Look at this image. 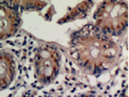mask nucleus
<instances>
[{"label":"nucleus","mask_w":129,"mask_h":97,"mask_svg":"<svg viewBox=\"0 0 129 97\" xmlns=\"http://www.w3.org/2000/svg\"><path fill=\"white\" fill-rule=\"evenodd\" d=\"M69 56L85 73L99 75L117 64L120 50L112 37L102 34L93 24L72 34L68 48Z\"/></svg>","instance_id":"1"},{"label":"nucleus","mask_w":129,"mask_h":97,"mask_svg":"<svg viewBox=\"0 0 129 97\" xmlns=\"http://www.w3.org/2000/svg\"><path fill=\"white\" fill-rule=\"evenodd\" d=\"M28 60L33 84L44 87L53 83L58 76L62 53L59 47L54 43L37 42Z\"/></svg>","instance_id":"2"},{"label":"nucleus","mask_w":129,"mask_h":97,"mask_svg":"<svg viewBox=\"0 0 129 97\" xmlns=\"http://www.w3.org/2000/svg\"><path fill=\"white\" fill-rule=\"evenodd\" d=\"M94 26L108 37H120L128 25V4L124 1H105L93 15Z\"/></svg>","instance_id":"3"},{"label":"nucleus","mask_w":129,"mask_h":97,"mask_svg":"<svg viewBox=\"0 0 129 97\" xmlns=\"http://www.w3.org/2000/svg\"><path fill=\"white\" fill-rule=\"evenodd\" d=\"M19 75V63L13 52L0 50V94L11 90Z\"/></svg>","instance_id":"4"},{"label":"nucleus","mask_w":129,"mask_h":97,"mask_svg":"<svg viewBox=\"0 0 129 97\" xmlns=\"http://www.w3.org/2000/svg\"><path fill=\"white\" fill-rule=\"evenodd\" d=\"M21 23L16 2H0V41L14 36Z\"/></svg>","instance_id":"5"},{"label":"nucleus","mask_w":129,"mask_h":97,"mask_svg":"<svg viewBox=\"0 0 129 97\" xmlns=\"http://www.w3.org/2000/svg\"><path fill=\"white\" fill-rule=\"evenodd\" d=\"M93 6H94V2L85 1V2L79 3L76 7L70 9L68 11V13L58 20V23H68V22H71L73 20L85 17L90 13V11L92 10Z\"/></svg>","instance_id":"6"},{"label":"nucleus","mask_w":129,"mask_h":97,"mask_svg":"<svg viewBox=\"0 0 129 97\" xmlns=\"http://www.w3.org/2000/svg\"><path fill=\"white\" fill-rule=\"evenodd\" d=\"M47 3L45 2H16V5L18 6L20 10H32V11H36V10H40L44 8V6Z\"/></svg>","instance_id":"7"},{"label":"nucleus","mask_w":129,"mask_h":97,"mask_svg":"<svg viewBox=\"0 0 129 97\" xmlns=\"http://www.w3.org/2000/svg\"><path fill=\"white\" fill-rule=\"evenodd\" d=\"M74 97H99L96 94V93L93 92H83V93H79L78 95H76Z\"/></svg>","instance_id":"8"},{"label":"nucleus","mask_w":129,"mask_h":97,"mask_svg":"<svg viewBox=\"0 0 129 97\" xmlns=\"http://www.w3.org/2000/svg\"><path fill=\"white\" fill-rule=\"evenodd\" d=\"M126 90H127V88H124L123 89H122V91H121V93H120V95L119 97H127V94H126Z\"/></svg>","instance_id":"9"}]
</instances>
